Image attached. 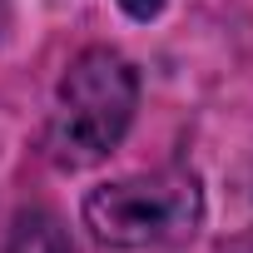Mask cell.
Segmentation results:
<instances>
[{
	"mask_svg": "<svg viewBox=\"0 0 253 253\" xmlns=\"http://www.w3.org/2000/svg\"><path fill=\"white\" fill-rule=\"evenodd\" d=\"M119 5H124V15H134V20H154L164 10V0H119Z\"/></svg>",
	"mask_w": 253,
	"mask_h": 253,
	"instance_id": "obj_4",
	"label": "cell"
},
{
	"mask_svg": "<svg viewBox=\"0 0 253 253\" xmlns=\"http://www.w3.org/2000/svg\"><path fill=\"white\" fill-rule=\"evenodd\" d=\"M199 184L179 169L164 174H134L104 184L84 199V223L94 228L99 243L114 248H144V243H164L179 238L199 223Z\"/></svg>",
	"mask_w": 253,
	"mask_h": 253,
	"instance_id": "obj_2",
	"label": "cell"
},
{
	"mask_svg": "<svg viewBox=\"0 0 253 253\" xmlns=\"http://www.w3.org/2000/svg\"><path fill=\"white\" fill-rule=\"evenodd\" d=\"M139 104V75L114 50H84L65 80L50 124V154L60 169H89L124 139Z\"/></svg>",
	"mask_w": 253,
	"mask_h": 253,
	"instance_id": "obj_1",
	"label": "cell"
},
{
	"mask_svg": "<svg viewBox=\"0 0 253 253\" xmlns=\"http://www.w3.org/2000/svg\"><path fill=\"white\" fill-rule=\"evenodd\" d=\"M5 253H75L65 228L50 218V213H20L15 228H10V243Z\"/></svg>",
	"mask_w": 253,
	"mask_h": 253,
	"instance_id": "obj_3",
	"label": "cell"
}]
</instances>
